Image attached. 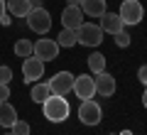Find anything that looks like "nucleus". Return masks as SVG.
Wrapping results in <instances>:
<instances>
[{
	"instance_id": "obj_1",
	"label": "nucleus",
	"mask_w": 147,
	"mask_h": 135,
	"mask_svg": "<svg viewBox=\"0 0 147 135\" xmlns=\"http://www.w3.org/2000/svg\"><path fill=\"white\" fill-rule=\"evenodd\" d=\"M42 113H44V118H47L49 123H64V120L69 118V113H71L66 96H54L52 94L42 103Z\"/></svg>"
},
{
	"instance_id": "obj_2",
	"label": "nucleus",
	"mask_w": 147,
	"mask_h": 135,
	"mask_svg": "<svg viewBox=\"0 0 147 135\" xmlns=\"http://www.w3.org/2000/svg\"><path fill=\"white\" fill-rule=\"evenodd\" d=\"M118 15H120V20L125 25H140L142 17H145V7H142L140 0H123Z\"/></svg>"
},
{
	"instance_id": "obj_3",
	"label": "nucleus",
	"mask_w": 147,
	"mask_h": 135,
	"mask_svg": "<svg viewBox=\"0 0 147 135\" xmlns=\"http://www.w3.org/2000/svg\"><path fill=\"white\" fill-rule=\"evenodd\" d=\"M27 25H30L32 32L37 35H47L52 30V15H49L44 7H32L30 15H27Z\"/></svg>"
},
{
	"instance_id": "obj_4",
	"label": "nucleus",
	"mask_w": 147,
	"mask_h": 135,
	"mask_svg": "<svg viewBox=\"0 0 147 135\" xmlns=\"http://www.w3.org/2000/svg\"><path fill=\"white\" fill-rule=\"evenodd\" d=\"M76 39H79V44H84V47H98L100 42H103V30H100L98 25H93V22H84V25L76 30Z\"/></svg>"
},
{
	"instance_id": "obj_5",
	"label": "nucleus",
	"mask_w": 147,
	"mask_h": 135,
	"mask_svg": "<svg viewBox=\"0 0 147 135\" xmlns=\"http://www.w3.org/2000/svg\"><path fill=\"white\" fill-rule=\"evenodd\" d=\"M100 118H103V111H100V106H98V101H93V98H86V101H81V106H79V120L84 125H98L100 123Z\"/></svg>"
},
{
	"instance_id": "obj_6",
	"label": "nucleus",
	"mask_w": 147,
	"mask_h": 135,
	"mask_svg": "<svg viewBox=\"0 0 147 135\" xmlns=\"http://www.w3.org/2000/svg\"><path fill=\"white\" fill-rule=\"evenodd\" d=\"M47 86H49V91H52L54 96H66L74 88V74L71 71H57L47 81Z\"/></svg>"
},
{
	"instance_id": "obj_7",
	"label": "nucleus",
	"mask_w": 147,
	"mask_h": 135,
	"mask_svg": "<svg viewBox=\"0 0 147 135\" xmlns=\"http://www.w3.org/2000/svg\"><path fill=\"white\" fill-rule=\"evenodd\" d=\"M44 76V62L42 59H37L34 54L27 59H22V79L25 83H37V79Z\"/></svg>"
},
{
	"instance_id": "obj_8",
	"label": "nucleus",
	"mask_w": 147,
	"mask_h": 135,
	"mask_svg": "<svg viewBox=\"0 0 147 135\" xmlns=\"http://www.w3.org/2000/svg\"><path fill=\"white\" fill-rule=\"evenodd\" d=\"M74 94L79 96L81 101L86 98H93L96 96V81L91 74H81V76H74V88H71Z\"/></svg>"
},
{
	"instance_id": "obj_9",
	"label": "nucleus",
	"mask_w": 147,
	"mask_h": 135,
	"mask_svg": "<svg viewBox=\"0 0 147 135\" xmlns=\"http://www.w3.org/2000/svg\"><path fill=\"white\" fill-rule=\"evenodd\" d=\"M59 44H57V39H37L34 42V57L37 59H42V62H52V59H57L59 57Z\"/></svg>"
},
{
	"instance_id": "obj_10",
	"label": "nucleus",
	"mask_w": 147,
	"mask_h": 135,
	"mask_svg": "<svg viewBox=\"0 0 147 135\" xmlns=\"http://www.w3.org/2000/svg\"><path fill=\"white\" fill-rule=\"evenodd\" d=\"M61 25L66 30H79L84 25V12H81L79 5H66L61 10Z\"/></svg>"
},
{
	"instance_id": "obj_11",
	"label": "nucleus",
	"mask_w": 147,
	"mask_h": 135,
	"mask_svg": "<svg viewBox=\"0 0 147 135\" xmlns=\"http://www.w3.org/2000/svg\"><path fill=\"white\" fill-rule=\"evenodd\" d=\"M93 81H96V94H100L103 98H108V96L115 94V76H113V74L100 71V74L93 76Z\"/></svg>"
},
{
	"instance_id": "obj_12",
	"label": "nucleus",
	"mask_w": 147,
	"mask_h": 135,
	"mask_svg": "<svg viewBox=\"0 0 147 135\" xmlns=\"http://www.w3.org/2000/svg\"><path fill=\"white\" fill-rule=\"evenodd\" d=\"M100 30L103 32H108V35H118V32H123L125 30V22L120 20V15L118 12H108L105 10L103 15H100Z\"/></svg>"
},
{
	"instance_id": "obj_13",
	"label": "nucleus",
	"mask_w": 147,
	"mask_h": 135,
	"mask_svg": "<svg viewBox=\"0 0 147 135\" xmlns=\"http://www.w3.org/2000/svg\"><path fill=\"white\" fill-rule=\"evenodd\" d=\"M81 12L88 17H100L105 12V0H81Z\"/></svg>"
},
{
	"instance_id": "obj_14",
	"label": "nucleus",
	"mask_w": 147,
	"mask_h": 135,
	"mask_svg": "<svg viewBox=\"0 0 147 135\" xmlns=\"http://www.w3.org/2000/svg\"><path fill=\"white\" fill-rule=\"evenodd\" d=\"M5 5H7V12L12 17H27L32 10L30 0H5Z\"/></svg>"
},
{
	"instance_id": "obj_15",
	"label": "nucleus",
	"mask_w": 147,
	"mask_h": 135,
	"mask_svg": "<svg viewBox=\"0 0 147 135\" xmlns=\"http://www.w3.org/2000/svg\"><path fill=\"white\" fill-rule=\"evenodd\" d=\"M15 120H17V111H15V106L12 103H0V125L3 128H12L15 125Z\"/></svg>"
},
{
	"instance_id": "obj_16",
	"label": "nucleus",
	"mask_w": 147,
	"mask_h": 135,
	"mask_svg": "<svg viewBox=\"0 0 147 135\" xmlns=\"http://www.w3.org/2000/svg\"><path fill=\"white\" fill-rule=\"evenodd\" d=\"M57 44L64 47V49L79 44V39H76V30H66V27H61V32H59V37H57Z\"/></svg>"
},
{
	"instance_id": "obj_17",
	"label": "nucleus",
	"mask_w": 147,
	"mask_h": 135,
	"mask_svg": "<svg viewBox=\"0 0 147 135\" xmlns=\"http://www.w3.org/2000/svg\"><path fill=\"white\" fill-rule=\"evenodd\" d=\"M86 62H88V71L93 74V76H96V74H100V71H105V57L100 52H93Z\"/></svg>"
},
{
	"instance_id": "obj_18",
	"label": "nucleus",
	"mask_w": 147,
	"mask_h": 135,
	"mask_svg": "<svg viewBox=\"0 0 147 135\" xmlns=\"http://www.w3.org/2000/svg\"><path fill=\"white\" fill-rule=\"evenodd\" d=\"M32 101H34V103H39V106H42L44 103V101H47L49 98V96H52V91H49V86H47V83H34V86H32Z\"/></svg>"
},
{
	"instance_id": "obj_19",
	"label": "nucleus",
	"mask_w": 147,
	"mask_h": 135,
	"mask_svg": "<svg viewBox=\"0 0 147 135\" xmlns=\"http://www.w3.org/2000/svg\"><path fill=\"white\" fill-rule=\"evenodd\" d=\"M15 54H17L20 59L32 57V54H34V44H32L30 39H17V42H15Z\"/></svg>"
},
{
	"instance_id": "obj_20",
	"label": "nucleus",
	"mask_w": 147,
	"mask_h": 135,
	"mask_svg": "<svg viewBox=\"0 0 147 135\" xmlns=\"http://www.w3.org/2000/svg\"><path fill=\"white\" fill-rule=\"evenodd\" d=\"M10 130H12V135H30V123L17 118V120H15V125H12Z\"/></svg>"
},
{
	"instance_id": "obj_21",
	"label": "nucleus",
	"mask_w": 147,
	"mask_h": 135,
	"mask_svg": "<svg viewBox=\"0 0 147 135\" xmlns=\"http://www.w3.org/2000/svg\"><path fill=\"white\" fill-rule=\"evenodd\" d=\"M113 37H115V44H118V47H123V49H125V47H130V42H132V37L127 35L125 30H123V32H118V35H113Z\"/></svg>"
},
{
	"instance_id": "obj_22",
	"label": "nucleus",
	"mask_w": 147,
	"mask_h": 135,
	"mask_svg": "<svg viewBox=\"0 0 147 135\" xmlns=\"http://www.w3.org/2000/svg\"><path fill=\"white\" fill-rule=\"evenodd\" d=\"M10 81H12V69L0 66V83H10Z\"/></svg>"
},
{
	"instance_id": "obj_23",
	"label": "nucleus",
	"mask_w": 147,
	"mask_h": 135,
	"mask_svg": "<svg viewBox=\"0 0 147 135\" xmlns=\"http://www.w3.org/2000/svg\"><path fill=\"white\" fill-rule=\"evenodd\" d=\"M10 98V83H0V103H5Z\"/></svg>"
},
{
	"instance_id": "obj_24",
	"label": "nucleus",
	"mask_w": 147,
	"mask_h": 135,
	"mask_svg": "<svg viewBox=\"0 0 147 135\" xmlns=\"http://www.w3.org/2000/svg\"><path fill=\"white\" fill-rule=\"evenodd\" d=\"M137 79L147 86V66H140V69H137Z\"/></svg>"
},
{
	"instance_id": "obj_25",
	"label": "nucleus",
	"mask_w": 147,
	"mask_h": 135,
	"mask_svg": "<svg viewBox=\"0 0 147 135\" xmlns=\"http://www.w3.org/2000/svg\"><path fill=\"white\" fill-rule=\"evenodd\" d=\"M10 22H12V15H10V12H5V15H3V17H0V25H10Z\"/></svg>"
},
{
	"instance_id": "obj_26",
	"label": "nucleus",
	"mask_w": 147,
	"mask_h": 135,
	"mask_svg": "<svg viewBox=\"0 0 147 135\" xmlns=\"http://www.w3.org/2000/svg\"><path fill=\"white\" fill-rule=\"evenodd\" d=\"M5 12H7V5H5V0H0V17L5 15Z\"/></svg>"
},
{
	"instance_id": "obj_27",
	"label": "nucleus",
	"mask_w": 147,
	"mask_h": 135,
	"mask_svg": "<svg viewBox=\"0 0 147 135\" xmlns=\"http://www.w3.org/2000/svg\"><path fill=\"white\" fill-rule=\"evenodd\" d=\"M30 5H32V7H44L42 0H30Z\"/></svg>"
},
{
	"instance_id": "obj_28",
	"label": "nucleus",
	"mask_w": 147,
	"mask_h": 135,
	"mask_svg": "<svg viewBox=\"0 0 147 135\" xmlns=\"http://www.w3.org/2000/svg\"><path fill=\"white\" fill-rule=\"evenodd\" d=\"M142 106L147 108V86H145V94H142Z\"/></svg>"
},
{
	"instance_id": "obj_29",
	"label": "nucleus",
	"mask_w": 147,
	"mask_h": 135,
	"mask_svg": "<svg viewBox=\"0 0 147 135\" xmlns=\"http://www.w3.org/2000/svg\"><path fill=\"white\" fill-rule=\"evenodd\" d=\"M66 5H81V0H66Z\"/></svg>"
},
{
	"instance_id": "obj_30",
	"label": "nucleus",
	"mask_w": 147,
	"mask_h": 135,
	"mask_svg": "<svg viewBox=\"0 0 147 135\" xmlns=\"http://www.w3.org/2000/svg\"><path fill=\"white\" fill-rule=\"evenodd\" d=\"M118 135H132V130H123V133H118Z\"/></svg>"
},
{
	"instance_id": "obj_31",
	"label": "nucleus",
	"mask_w": 147,
	"mask_h": 135,
	"mask_svg": "<svg viewBox=\"0 0 147 135\" xmlns=\"http://www.w3.org/2000/svg\"><path fill=\"white\" fill-rule=\"evenodd\" d=\"M110 135H118V133H110Z\"/></svg>"
},
{
	"instance_id": "obj_32",
	"label": "nucleus",
	"mask_w": 147,
	"mask_h": 135,
	"mask_svg": "<svg viewBox=\"0 0 147 135\" xmlns=\"http://www.w3.org/2000/svg\"><path fill=\"white\" fill-rule=\"evenodd\" d=\"M7 135H12V133H7Z\"/></svg>"
}]
</instances>
